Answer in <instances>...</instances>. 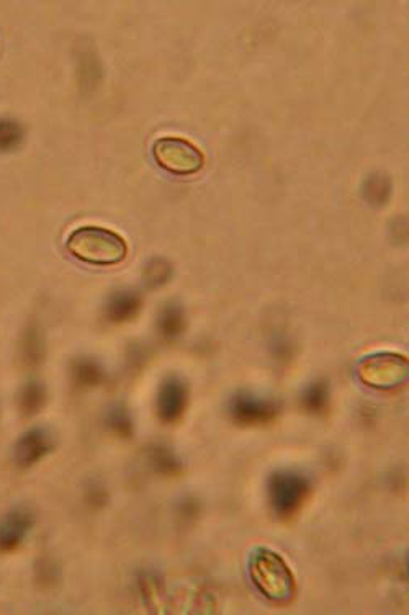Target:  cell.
<instances>
[{"mask_svg":"<svg viewBox=\"0 0 409 615\" xmlns=\"http://www.w3.org/2000/svg\"><path fill=\"white\" fill-rule=\"evenodd\" d=\"M270 509L280 521H290L302 511L313 494V480L295 468H280L267 483Z\"/></svg>","mask_w":409,"mask_h":615,"instance_id":"cell-3","label":"cell"},{"mask_svg":"<svg viewBox=\"0 0 409 615\" xmlns=\"http://www.w3.org/2000/svg\"><path fill=\"white\" fill-rule=\"evenodd\" d=\"M66 247L72 256L90 265H117L128 256V244L120 234L102 226H81L69 234Z\"/></svg>","mask_w":409,"mask_h":615,"instance_id":"cell-2","label":"cell"},{"mask_svg":"<svg viewBox=\"0 0 409 615\" xmlns=\"http://www.w3.org/2000/svg\"><path fill=\"white\" fill-rule=\"evenodd\" d=\"M393 184L390 177L380 172H375L372 176L367 177L362 187V195L365 200L374 205V207H383L387 205L388 200L392 197Z\"/></svg>","mask_w":409,"mask_h":615,"instance_id":"cell-17","label":"cell"},{"mask_svg":"<svg viewBox=\"0 0 409 615\" xmlns=\"http://www.w3.org/2000/svg\"><path fill=\"white\" fill-rule=\"evenodd\" d=\"M248 568L254 588L275 606H288L297 598V580L279 553L266 547L254 548Z\"/></svg>","mask_w":409,"mask_h":615,"instance_id":"cell-1","label":"cell"},{"mask_svg":"<svg viewBox=\"0 0 409 615\" xmlns=\"http://www.w3.org/2000/svg\"><path fill=\"white\" fill-rule=\"evenodd\" d=\"M86 501L92 508H104L108 503L107 488L100 481H90L86 488Z\"/></svg>","mask_w":409,"mask_h":615,"instance_id":"cell-23","label":"cell"},{"mask_svg":"<svg viewBox=\"0 0 409 615\" xmlns=\"http://www.w3.org/2000/svg\"><path fill=\"white\" fill-rule=\"evenodd\" d=\"M23 138H25V130L20 123L9 120V118L0 120V153L14 151L23 143Z\"/></svg>","mask_w":409,"mask_h":615,"instance_id":"cell-20","label":"cell"},{"mask_svg":"<svg viewBox=\"0 0 409 615\" xmlns=\"http://www.w3.org/2000/svg\"><path fill=\"white\" fill-rule=\"evenodd\" d=\"M35 522V512L27 506H17V508L10 509L0 519V552H15L22 547L28 534L32 532Z\"/></svg>","mask_w":409,"mask_h":615,"instance_id":"cell-9","label":"cell"},{"mask_svg":"<svg viewBox=\"0 0 409 615\" xmlns=\"http://www.w3.org/2000/svg\"><path fill=\"white\" fill-rule=\"evenodd\" d=\"M228 411L234 424L238 426H267L279 418L282 413V403L252 391L239 390L231 396Z\"/></svg>","mask_w":409,"mask_h":615,"instance_id":"cell-6","label":"cell"},{"mask_svg":"<svg viewBox=\"0 0 409 615\" xmlns=\"http://www.w3.org/2000/svg\"><path fill=\"white\" fill-rule=\"evenodd\" d=\"M146 460L151 470L156 475L164 478H179L184 475L185 467L182 458L176 454V450L167 444H151L146 450Z\"/></svg>","mask_w":409,"mask_h":615,"instance_id":"cell-11","label":"cell"},{"mask_svg":"<svg viewBox=\"0 0 409 615\" xmlns=\"http://www.w3.org/2000/svg\"><path fill=\"white\" fill-rule=\"evenodd\" d=\"M153 158L164 171L176 176H194L205 166L202 151L180 136H162L153 144Z\"/></svg>","mask_w":409,"mask_h":615,"instance_id":"cell-5","label":"cell"},{"mask_svg":"<svg viewBox=\"0 0 409 615\" xmlns=\"http://www.w3.org/2000/svg\"><path fill=\"white\" fill-rule=\"evenodd\" d=\"M143 310V297L135 290H120L108 298L105 316L113 324L130 323Z\"/></svg>","mask_w":409,"mask_h":615,"instance_id":"cell-10","label":"cell"},{"mask_svg":"<svg viewBox=\"0 0 409 615\" xmlns=\"http://www.w3.org/2000/svg\"><path fill=\"white\" fill-rule=\"evenodd\" d=\"M72 382L79 390H92L105 382L107 372L99 360L92 357H79L71 364Z\"/></svg>","mask_w":409,"mask_h":615,"instance_id":"cell-12","label":"cell"},{"mask_svg":"<svg viewBox=\"0 0 409 615\" xmlns=\"http://www.w3.org/2000/svg\"><path fill=\"white\" fill-rule=\"evenodd\" d=\"M408 375V357L395 352L370 354L357 364V377L372 390H396L408 382Z\"/></svg>","mask_w":409,"mask_h":615,"instance_id":"cell-4","label":"cell"},{"mask_svg":"<svg viewBox=\"0 0 409 615\" xmlns=\"http://www.w3.org/2000/svg\"><path fill=\"white\" fill-rule=\"evenodd\" d=\"M105 424H107L113 436H117L118 439H130L135 434L133 414H131L128 406L123 405V403H115L108 408L107 414H105Z\"/></svg>","mask_w":409,"mask_h":615,"instance_id":"cell-16","label":"cell"},{"mask_svg":"<svg viewBox=\"0 0 409 615\" xmlns=\"http://www.w3.org/2000/svg\"><path fill=\"white\" fill-rule=\"evenodd\" d=\"M272 352H274V357L279 362H288L293 357L292 342L285 339V337H277L274 344H272Z\"/></svg>","mask_w":409,"mask_h":615,"instance_id":"cell-24","label":"cell"},{"mask_svg":"<svg viewBox=\"0 0 409 615\" xmlns=\"http://www.w3.org/2000/svg\"><path fill=\"white\" fill-rule=\"evenodd\" d=\"M158 329L166 341H176L187 329V315L184 306L176 301L167 303L159 313Z\"/></svg>","mask_w":409,"mask_h":615,"instance_id":"cell-13","label":"cell"},{"mask_svg":"<svg viewBox=\"0 0 409 615\" xmlns=\"http://www.w3.org/2000/svg\"><path fill=\"white\" fill-rule=\"evenodd\" d=\"M190 390L184 378L171 375L167 377L159 387L156 398V411L159 421L164 424H177L184 418L187 406H189Z\"/></svg>","mask_w":409,"mask_h":615,"instance_id":"cell-7","label":"cell"},{"mask_svg":"<svg viewBox=\"0 0 409 615\" xmlns=\"http://www.w3.org/2000/svg\"><path fill=\"white\" fill-rule=\"evenodd\" d=\"M331 388L326 380L311 382L302 393V408L313 416H324L329 411Z\"/></svg>","mask_w":409,"mask_h":615,"instance_id":"cell-15","label":"cell"},{"mask_svg":"<svg viewBox=\"0 0 409 615\" xmlns=\"http://www.w3.org/2000/svg\"><path fill=\"white\" fill-rule=\"evenodd\" d=\"M172 275H174V269H172L171 262L162 259V257L151 259L143 270L144 283L151 290H158V288L167 285L171 282Z\"/></svg>","mask_w":409,"mask_h":615,"instance_id":"cell-19","label":"cell"},{"mask_svg":"<svg viewBox=\"0 0 409 615\" xmlns=\"http://www.w3.org/2000/svg\"><path fill=\"white\" fill-rule=\"evenodd\" d=\"M138 586H140L144 602L148 606H151V602L158 601L159 596H161L162 581L158 573H154V571H143L138 578Z\"/></svg>","mask_w":409,"mask_h":615,"instance_id":"cell-21","label":"cell"},{"mask_svg":"<svg viewBox=\"0 0 409 615\" xmlns=\"http://www.w3.org/2000/svg\"><path fill=\"white\" fill-rule=\"evenodd\" d=\"M200 511H202V506L194 496H185V498L180 499L176 509L177 517L180 521H184V524L197 521Z\"/></svg>","mask_w":409,"mask_h":615,"instance_id":"cell-22","label":"cell"},{"mask_svg":"<svg viewBox=\"0 0 409 615\" xmlns=\"http://www.w3.org/2000/svg\"><path fill=\"white\" fill-rule=\"evenodd\" d=\"M56 439L46 427H32L15 442L14 462L20 468H32L53 452Z\"/></svg>","mask_w":409,"mask_h":615,"instance_id":"cell-8","label":"cell"},{"mask_svg":"<svg viewBox=\"0 0 409 615\" xmlns=\"http://www.w3.org/2000/svg\"><path fill=\"white\" fill-rule=\"evenodd\" d=\"M20 352H22L23 362L28 367H38L41 364V360L45 357V342H43L40 329L36 326H30L27 333L23 334Z\"/></svg>","mask_w":409,"mask_h":615,"instance_id":"cell-18","label":"cell"},{"mask_svg":"<svg viewBox=\"0 0 409 615\" xmlns=\"http://www.w3.org/2000/svg\"><path fill=\"white\" fill-rule=\"evenodd\" d=\"M48 403V391L45 385L38 380H30L23 385L18 395V409L25 418H33L41 413Z\"/></svg>","mask_w":409,"mask_h":615,"instance_id":"cell-14","label":"cell"}]
</instances>
